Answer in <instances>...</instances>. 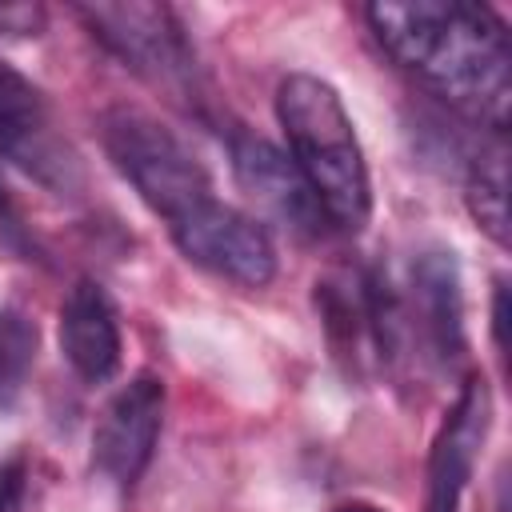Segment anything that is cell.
Segmentation results:
<instances>
[{
	"label": "cell",
	"instance_id": "obj_12",
	"mask_svg": "<svg viewBox=\"0 0 512 512\" xmlns=\"http://www.w3.org/2000/svg\"><path fill=\"white\" fill-rule=\"evenodd\" d=\"M316 312L328 332L332 356L348 364V372H360L364 352L372 348L368 328V304H364V276H324L316 280Z\"/></svg>",
	"mask_w": 512,
	"mask_h": 512
},
{
	"label": "cell",
	"instance_id": "obj_13",
	"mask_svg": "<svg viewBox=\"0 0 512 512\" xmlns=\"http://www.w3.org/2000/svg\"><path fill=\"white\" fill-rule=\"evenodd\" d=\"M508 172H504V152L500 148H480V156H472L468 164V180H464V204L476 220V228L508 248Z\"/></svg>",
	"mask_w": 512,
	"mask_h": 512
},
{
	"label": "cell",
	"instance_id": "obj_7",
	"mask_svg": "<svg viewBox=\"0 0 512 512\" xmlns=\"http://www.w3.org/2000/svg\"><path fill=\"white\" fill-rule=\"evenodd\" d=\"M168 388L156 372H136L96 416L92 428V468L120 492L136 488L152 464L160 428H164Z\"/></svg>",
	"mask_w": 512,
	"mask_h": 512
},
{
	"label": "cell",
	"instance_id": "obj_18",
	"mask_svg": "<svg viewBox=\"0 0 512 512\" xmlns=\"http://www.w3.org/2000/svg\"><path fill=\"white\" fill-rule=\"evenodd\" d=\"M332 512H384V508L364 504V500H352V504H340V508H332Z\"/></svg>",
	"mask_w": 512,
	"mask_h": 512
},
{
	"label": "cell",
	"instance_id": "obj_10",
	"mask_svg": "<svg viewBox=\"0 0 512 512\" xmlns=\"http://www.w3.org/2000/svg\"><path fill=\"white\" fill-rule=\"evenodd\" d=\"M56 340L60 356L84 384H108L120 372L124 356V336H120V316L104 284L96 280H76L56 312Z\"/></svg>",
	"mask_w": 512,
	"mask_h": 512
},
{
	"label": "cell",
	"instance_id": "obj_9",
	"mask_svg": "<svg viewBox=\"0 0 512 512\" xmlns=\"http://www.w3.org/2000/svg\"><path fill=\"white\" fill-rule=\"evenodd\" d=\"M228 156H232L236 184L284 232H292L300 240H312V236H320L328 228V216H324L320 200L312 196V188L304 184L296 164L276 144H268L264 136H252V132H236L232 144H228Z\"/></svg>",
	"mask_w": 512,
	"mask_h": 512
},
{
	"label": "cell",
	"instance_id": "obj_15",
	"mask_svg": "<svg viewBox=\"0 0 512 512\" xmlns=\"http://www.w3.org/2000/svg\"><path fill=\"white\" fill-rule=\"evenodd\" d=\"M28 500V456L12 452L0 464V512H24Z\"/></svg>",
	"mask_w": 512,
	"mask_h": 512
},
{
	"label": "cell",
	"instance_id": "obj_11",
	"mask_svg": "<svg viewBox=\"0 0 512 512\" xmlns=\"http://www.w3.org/2000/svg\"><path fill=\"white\" fill-rule=\"evenodd\" d=\"M424 344L440 364L464 356V288L460 264L448 248H428L412 264V312Z\"/></svg>",
	"mask_w": 512,
	"mask_h": 512
},
{
	"label": "cell",
	"instance_id": "obj_4",
	"mask_svg": "<svg viewBox=\"0 0 512 512\" xmlns=\"http://www.w3.org/2000/svg\"><path fill=\"white\" fill-rule=\"evenodd\" d=\"M92 40H100L128 72L152 88L172 92L176 100H196L200 68L196 48L168 4L120 0V4H76L72 8Z\"/></svg>",
	"mask_w": 512,
	"mask_h": 512
},
{
	"label": "cell",
	"instance_id": "obj_6",
	"mask_svg": "<svg viewBox=\"0 0 512 512\" xmlns=\"http://www.w3.org/2000/svg\"><path fill=\"white\" fill-rule=\"evenodd\" d=\"M168 232L184 260L240 288H264L276 276V248L268 228L256 216L224 204L220 196L196 204L188 216L168 224Z\"/></svg>",
	"mask_w": 512,
	"mask_h": 512
},
{
	"label": "cell",
	"instance_id": "obj_5",
	"mask_svg": "<svg viewBox=\"0 0 512 512\" xmlns=\"http://www.w3.org/2000/svg\"><path fill=\"white\" fill-rule=\"evenodd\" d=\"M0 164L24 172L56 196H80L84 164L60 132L44 92L0 60Z\"/></svg>",
	"mask_w": 512,
	"mask_h": 512
},
{
	"label": "cell",
	"instance_id": "obj_8",
	"mask_svg": "<svg viewBox=\"0 0 512 512\" xmlns=\"http://www.w3.org/2000/svg\"><path fill=\"white\" fill-rule=\"evenodd\" d=\"M488 432H492V388L480 372H472L460 384L432 440L428 472H424V512H460V500L468 492Z\"/></svg>",
	"mask_w": 512,
	"mask_h": 512
},
{
	"label": "cell",
	"instance_id": "obj_2",
	"mask_svg": "<svg viewBox=\"0 0 512 512\" xmlns=\"http://www.w3.org/2000/svg\"><path fill=\"white\" fill-rule=\"evenodd\" d=\"M276 120L288 140V160L320 200L328 224L360 232L372 216V180L340 92L312 72H292L276 88Z\"/></svg>",
	"mask_w": 512,
	"mask_h": 512
},
{
	"label": "cell",
	"instance_id": "obj_1",
	"mask_svg": "<svg viewBox=\"0 0 512 512\" xmlns=\"http://www.w3.org/2000/svg\"><path fill=\"white\" fill-rule=\"evenodd\" d=\"M364 20L380 48L432 96L492 136H504L512 104V52L508 24L488 4H368Z\"/></svg>",
	"mask_w": 512,
	"mask_h": 512
},
{
	"label": "cell",
	"instance_id": "obj_17",
	"mask_svg": "<svg viewBox=\"0 0 512 512\" xmlns=\"http://www.w3.org/2000/svg\"><path fill=\"white\" fill-rule=\"evenodd\" d=\"M504 328H508V284H504V280H496V292H492V336H496L500 356H504V348H508Z\"/></svg>",
	"mask_w": 512,
	"mask_h": 512
},
{
	"label": "cell",
	"instance_id": "obj_3",
	"mask_svg": "<svg viewBox=\"0 0 512 512\" xmlns=\"http://www.w3.org/2000/svg\"><path fill=\"white\" fill-rule=\"evenodd\" d=\"M100 144L112 168L136 188V196L164 220L176 224L212 192L204 164L188 152V144L168 132L156 116L116 104L100 116Z\"/></svg>",
	"mask_w": 512,
	"mask_h": 512
},
{
	"label": "cell",
	"instance_id": "obj_16",
	"mask_svg": "<svg viewBox=\"0 0 512 512\" xmlns=\"http://www.w3.org/2000/svg\"><path fill=\"white\" fill-rule=\"evenodd\" d=\"M48 12L40 4H0V32L4 36H40Z\"/></svg>",
	"mask_w": 512,
	"mask_h": 512
},
{
	"label": "cell",
	"instance_id": "obj_14",
	"mask_svg": "<svg viewBox=\"0 0 512 512\" xmlns=\"http://www.w3.org/2000/svg\"><path fill=\"white\" fill-rule=\"evenodd\" d=\"M32 356H36V328L24 316L0 308V388H16Z\"/></svg>",
	"mask_w": 512,
	"mask_h": 512
}]
</instances>
